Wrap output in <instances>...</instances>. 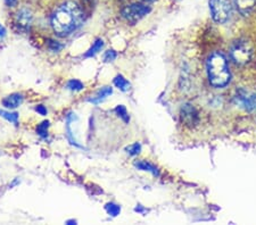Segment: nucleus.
I'll return each mask as SVG.
<instances>
[{"mask_svg": "<svg viewBox=\"0 0 256 225\" xmlns=\"http://www.w3.org/2000/svg\"><path fill=\"white\" fill-rule=\"evenodd\" d=\"M33 23V12L27 7H23L20 10H17L15 15V26L19 31L30 30L31 25Z\"/></svg>", "mask_w": 256, "mask_h": 225, "instance_id": "0eeeda50", "label": "nucleus"}, {"mask_svg": "<svg viewBox=\"0 0 256 225\" xmlns=\"http://www.w3.org/2000/svg\"><path fill=\"white\" fill-rule=\"evenodd\" d=\"M46 44H47L48 50L51 51V53H59V51L63 50L65 47L63 43H60L59 41H57L55 39H47Z\"/></svg>", "mask_w": 256, "mask_h": 225, "instance_id": "a211bd4d", "label": "nucleus"}, {"mask_svg": "<svg viewBox=\"0 0 256 225\" xmlns=\"http://www.w3.org/2000/svg\"><path fill=\"white\" fill-rule=\"evenodd\" d=\"M116 57H118V53L113 49L106 50L104 55H102V59H104L105 63H112V61L116 59Z\"/></svg>", "mask_w": 256, "mask_h": 225, "instance_id": "4be33fe9", "label": "nucleus"}, {"mask_svg": "<svg viewBox=\"0 0 256 225\" xmlns=\"http://www.w3.org/2000/svg\"><path fill=\"white\" fill-rule=\"evenodd\" d=\"M207 73L210 83L214 87L222 88L228 84L230 81V72L223 55L213 54L208 58Z\"/></svg>", "mask_w": 256, "mask_h": 225, "instance_id": "f03ea898", "label": "nucleus"}, {"mask_svg": "<svg viewBox=\"0 0 256 225\" xmlns=\"http://www.w3.org/2000/svg\"><path fill=\"white\" fill-rule=\"evenodd\" d=\"M231 58L236 64L244 65L251 60L252 50L247 44L244 42H237L231 48Z\"/></svg>", "mask_w": 256, "mask_h": 225, "instance_id": "39448f33", "label": "nucleus"}, {"mask_svg": "<svg viewBox=\"0 0 256 225\" xmlns=\"http://www.w3.org/2000/svg\"><path fill=\"white\" fill-rule=\"evenodd\" d=\"M113 83H114V85L118 89V90H121L123 92H126L130 89V87H131L130 82L126 80L123 75H116L114 80H113Z\"/></svg>", "mask_w": 256, "mask_h": 225, "instance_id": "2eb2a0df", "label": "nucleus"}, {"mask_svg": "<svg viewBox=\"0 0 256 225\" xmlns=\"http://www.w3.org/2000/svg\"><path fill=\"white\" fill-rule=\"evenodd\" d=\"M115 114L118 116L119 118L122 119L124 123H129L130 121V117H129V114H128V111H126V108L124 107L123 105H118L114 109Z\"/></svg>", "mask_w": 256, "mask_h": 225, "instance_id": "aec40b11", "label": "nucleus"}, {"mask_svg": "<svg viewBox=\"0 0 256 225\" xmlns=\"http://www.w3.org/2000/svg\"><path fill=\"white\" fill-rule=\"evenodd\" d=\"M210 9L215 22L224 23L230 19L231 5L229 0H210Z\"/></svg>", "mask_w": 256, "mask_h": 225, "instance_id": "7ed1b4c3", "label": "nucleus"}, {"mask_svg": "<svg viewBox=\"0 0 256 225\" xmlns=\"http://www.w3.org/2000/svg\"><path fill=\"white\" fill-rule=\"evenodd\" d=\"M19 183H20V179H15V180H14L13 182H12V184H9V188L15 187V186H17V184H19Z\"/></svg>", "mask_w": 256, "mask_h": 225, "instance_id": "a878e982", "label": "nucleus"}, {"mask_svg": "<svg viewBox=\"0 0 256 225\" xmlns=\"http://www.w3.org/2000/svg\"><path fill=\"white\" fill-rule=\"evenodd\" d=\"M7 37V29L0 23V40H3Z\"/></svg>", "mask_w": 256, "mask_h": 225, "instance_id": "393cba45", "label": "nucleus"}, {"mask_svg": "<svg viewBox=\"0 0 256 225\" xmlns=\"http://www.w3.org/2000/svg\"><path fill=\"white\" fill-rule=\"evenodd\" d=\"M235 102L240 107L245 108L246 111H256V94L240 89L235 95Z\"/></svg>", "mask_w": 256, "mask_h": 225, "instance_id": "423d86ee", "label": "nucleus"}, {"mask_svg": "<svg viewBox=\"0 0 256 225\" xmlns=\"http://www.w3.org/2000/svg\"><path fill=\"white\" fill-rule=\"evenodd\" d=\"M83 20L84 13L80 3L75 0H66L54 10L50 23L55 34L65 38L75 32Z\"/></svg>", "mask_w": 256, "mask_h": 225, "instance_id": "f257e3e1", "label": "nucleus"}, {"mask_svg": "<svg viewBox=\"0 0 256 225\" xmlns=\"http://www.w3.org/2000/svg\"><path fill=\"white\" fill-rule=\"evenodd\" d=\"M235 2L242 14H248L254 8L256 0H235Z\"/></svg>", "mask_w": 256, "mask_h": 225, "instance_id": "4468645a", "label": "nucleus"}, {"mask_svg": "<svg viewBox=\"0 0 256 225\" xmlns=\"http://www.w3.org/2000/svg\"><path fill=\"white\" fill-rule=\"evenodd\" d=\"M104 40L101 39V38H98V39H96L94 41V43H92V46L89 48V49L85 51L84 54V57L85 58H92L95 57L96 55L98 53H100L102 48H104Z\"/></svg>", "mask_w": 256, "mask_h": 225, "instance_id": "f8f14e48", "label": "nucleus"}, {"mask_svg": "<svg viewBox=\"0 0 256 225\" xmlns=\"http://www.w3.org/2000/svg\"><path fill=\"white\" fill-rule=\"evenodd\" d=\"M105 210L107 211V214L112 217H116L121 213V206L115 203H107L105 205Z\"/></svg>", "mask_w": 256, "mask_h": 225, "instance_id": "6ab92c4d", "label": "nucleus"}, {"mask_svg": "<svg viewBox=\"0 0 256 225\" xmlns=\"http://www.w3.org/2000/svg\"><path fill=\"white\" fill-rule=\"evenodd\" d=\"M135 167L137 169L146 170V172L152 173L154 176L159 175V172H158V169H157V167L154 166L153 164H150L149 162H147V160H136Z\"/></svg>", "mask_w": 256, "mask_h": 225, "instance_id": "9b49d317", "label": "nucleus"}, {"mask_svg": "<svg viewBox=\"0 0 256 225\" xmlns=\"http://www.w3.org/2000/svg\"><path fill=\"white\" fill-rule=\"evenodd\" d=\"M49 126H50V122L49 121L41 122L40 124H38L37 129H36L37 134L39 135L40 138L47 139L48 135H49V132H48V130H49Z\"/></svg>", "mask_w": 256, "mask_h": 225, "instance_id": "f3484780", "label": "nucleus"}, {"mask_svg": "<svg viewBox=\"0 0 256 225\" xmlns=\"http://www.w3.org/2000/svg\"><path fill=\"white\" fill-rule=\"evenodd\" d=\"M180 116L182 122L187 126L193 128L199 121V116H198L197 109L194 107V105L191 104H183L182 107L180 109Z\"/></svg>", "mask_w": 256, "mask_h": 225, "instance_id": "6e6552de", "label": "nucleus"}, {"mask_svg": "<svg viewBox=\"0 0 256 225\" xmlns=\"http://www.w3.org/2000/svg\"><path fill=\"white\" fill-rule=\"evenodd\" d=\"M24 100V95L20 92H14V94H10L6 97L2 98L1 100V106L5 109H9V111H14L17 107H20L22 105V102Z\"/></svg>", "mask_w": 256, "mask_h": 225, "instance_id": "1a4fd4ad", "label": "nucleus"}, {"mask_svg": "<svg viewBox=\"0 0 256 225\" xmlns=\"http://www.w3.org/2000/svg\"><path fill=\"white\" fill-rule=\"evenodd\" d=\"M150 7L143 5V3H130L122 9V16L130 23H136L142 17H145L147 14L150 13Z\"/></svg>", "mask_w": 256, "mask_h": 225, "instance_id": "20e7f679", "label": "nucleus"}, {"mask_svg": "<svg viewBox=\"0 0 256 225\" xmlns=\"http://www.w3.org/2000/svg\"><path fill=\"white\" fill-rule=\"evenodd\" d=\"M125 151L129 153L130 156H137L141 152V145L139 142L133 143V145H130L129 147H126Z\"/></svg>", "mask_w": 256, "mask_h": 225, "instance_id": "412c9836", "label": "nucleus"}, {"mask_svg": "<svg viewBox=\"0 0 256 225\" xmlns=\"http://www.w3.org/2000/svg\"><path fill=\"white\" fill-rule=\"evenodd\" d=\"M141 1H143V2H153V1H155V0H141Z\"/></svg>", "mask_w": 256, "mask_h": 225, "instance_id": "cd10ccee", "label": "nucleus"}, {"mask_svg": "<svg viewBox=\"0 0 256 225\" xmlns=\"http://www.w3.org/2000/svg\"><path fill=\"white\" fill-rule=\"evenodd\" d=\"M66 89L72 92H80L82 90H84V84L82 83L80 80H77V78H71V80L67 81Z\"/></svg>", "mask_w": 256, "mask_h": 225, "instance_id": "dca6fc26", "label": "nucleus"}, {"mask_svg": "<svg viewBox=\"0 0 256 225\" xmlns=\"http://www.w3.org/2000/svg\"><path fill=\"white\" fill-rule=\"evenodd\" d=\"M72 223L77 224V221H73V220H71V221H67V222H66V224H72Z\"/></svg>", "mask_w": 256, "mask_h": 225, "instance_id": "bb28decb", "label": "nucleus"}, {"mask_svg": "<svg viewBox=\"0 0 256 225\" xmlns=\"http://www.w3.org/2000/svg\"><path fill=\"white\" fill-rule=\"evenodd\" d=\"M7 8H15L19 6V0H3Z\"/></svg>", "mask_w": 256, "mask_h": 225, "instance_id": "b1692460", "label": "nucleus"}, {"mask_svg": "<svg viewBox=\"0 0 256 225\" xmlns=\"http://www.w3.org/2000/svg\"><path fill=\"white\" fill-rule=\"evenodd\" d=\"M0 117H2L3 119H6L7 122L12 123L14 125H19V118L20 114L17 112L9 111V109H0Z\"/></svg>", "mask_w": 256, "mask_h": 225, "instance_id": "ddd939ff", "label": "nucleus"}, {"mask_svg": "<svg viewBox=\"0 0 256 225\" xmlns=\"http://www.w3.org/2000/svg\"><path fill=\"white\" fill-rule=\"evenodd\" d=\"M34 109H36V112L41 116H46L48 114V109L46 108V106L43 105H37Z\"/></svg>", "mask_w": 256, "mask_h": 225, "instance_id": "5701e85b", "label": "nucleus"}, {"mask_svg": "<svg viewBox=\"0 0 256 225\" xmlns=\"http://www.w3.org/2000/svg\"><path fill=\"white\" fill-rule=\"evenodd\" d=\"M112 94H113V88L106 85V87H102L99 89L95 97L91 99H88V101L91 102V104H94V105H98V104H100L101 101H104L106 98L109 97Z\"/></svg>", "mask_w": 256, "mask_h": 225, "instance_id": "9d476101", "label": "nucleus"}]
</instances>
